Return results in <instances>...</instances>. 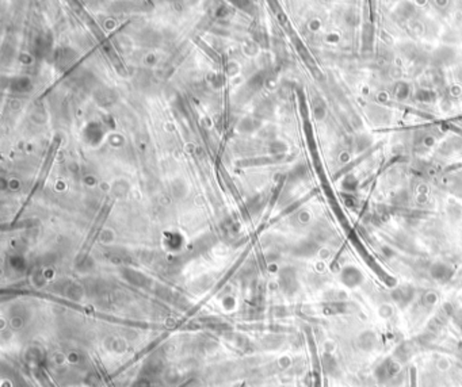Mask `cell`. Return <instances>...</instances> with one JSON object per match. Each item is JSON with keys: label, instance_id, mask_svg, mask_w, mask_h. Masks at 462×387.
Returning <instances> with one entry per match:
<instances>
[{"label": "cell", "instance_id": "cell-5", "mask_svg": "<svg viewBox=\"0 0 462 387\" xmlns=\"http://www.w3.org/2000/svg\"><path fill=\"white\" fill-rule=\"evenodd\" d=\"M323 367L328 374H335L337 371V361L330 354H325L323 356Z\"/></svg>", "mask_w": 462, "mask_h": 387}, {"label": "cell", "instance_id": "cell-4", "mask_svg": "<svg viewBox=\"0 0 462 387\" xmlns=\"http://www.w3.org/2000/svg\"><path fill=\"white\" fill-rule=\"evenodd\" d=\"M376 344L377 337L373 332H363L362 335L359 336V345L365 351H371L376 347Z\"/></svg>", "mask_w": 462, "mask_h": 387}, {"label": "cell", "instance_id": "cell-7", "mask_svg": "<svg viewBox=\"0 0 462 387\" xmlns=\"http://www.w3.org/2000/svg\"><path fill=\"white\" fill-rule=\"evenodd\" d=\"M411 298H412V291H411V290L401 289V290H397L396 293H395V301L398 302L400 305H405V303H408Z\"/></svg>", "mask_w": 462, "mask_h": 387}, {"label": "cell", "instance_id": "cell-8", "mask_svg": "<svg viewBox=\"0 0 462 387\" xmlns=\"http://www.w3.org/2000/svg\"><path fill=\"white\" fill-rule=\"evenodd\" d=\"M454 318H456L457 326H458V329H460V332H461V333H462V314H457L456 317H454Z\"/></svg>", "mask_w": 462, "mask_h": 387}, {"label": "cell", "instance_id": "cell-3", "mask_svg": "<svg viewBox=\"0 0 462 387\" xmlns=\"http://www.w3.org/2000/svg\"><path fill=\"white\" fill-rule=\"evenodd\" d=\"M416 345H414V341H405L403 344H400L398 347L395 349V360L396 361H405L410 359L412 355L416 352Z\"/></svg>", "mask_w": 462, "mask_h": 387}, {"label": "cell", "instance_id": "cell-2", "mask_svg": "<svg viewBox=\"0 0 462 387\" xmlns=\"http://www.w3.org/2000/svg\"><path fill=\"white\" fill-rule=\"evenodd\" d=\"M362 274L355 267H346L342 272V280L349 287H355L362 282Z\"/></svg>", "mask_w": 462, "mask_h": 387}, {"label": "cell", "instance_id": "cell-1", "mask_svg": "<svg viewBox=\"0 0 462 387\" xmlns=\"http://www.w3.org/2000/svg\"><path fill=\"white\" fill-rule=\"evenodd\" d=\"M400 371V364L398 361H396L392 357H388L382 360L378 366L376 367L374 375H376V379L381 383L390 381L392 378H395L397 372Z\"/></svg>", "mask_w": 462, "mask_h": 387}, {"label": "cell", "instance_id": "cell-6", "mask_svg": "<svg viewBox=\"0 0 462 387\" xmlns=\"http://www.w3.org/2000/svg\"><path fill=\"white\" fill-rule=\"evenodd\" d=\"M432 276L438 280H446L449 278V268L443 264H438L432 269Z\"/></svg>", "mask_w": 462, "mask_h": 387}]
</instances>
